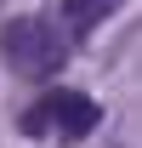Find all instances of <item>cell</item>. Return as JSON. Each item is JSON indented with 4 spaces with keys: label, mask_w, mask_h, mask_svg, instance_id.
<instances>
[{
    "label": "cell",
    "mask_w": 142,
    "mask_h": 148,
    "mask_svg": "<svg viewBox=\"0 0 142 148\" xmlns=\"http://www.w3.org/2000/svg\"><path fill=\"white\" fill-rule=\"evenodd\" d=\"M0 57L6 69L23 74V80H51L63 63H68V46L46 17H12L0 29Z\"/></svg>",
    "instance_id": "obj_1"
},
{
    "label": "cell",
    "mask_w": 142,
    "mask_h": 148,
    "mask_svg": "<svg viewBox=\"0 0 142 148\" xmlns=\"http://www.w3.org/2000/svg\"><path fill=\"white\" fill-rule=\"evenodd\" d=\"M125 0H63V17H68V29L80 40L91 34V29H102L108 17H114V12H119Z\"/></svg>",
    "instance_id": "obj_3"
},
{
    "label": "cell",
    "mask_w": 142,
    "mask_h": 148,
    "mask_svg": "<svg viewBox=\"0 0 142 148\" xmlns=\"http://www.w3.org/2000/svg\"><path fill=\"white\" fill-rule=\"evenodd\" d=\"M97 125H102V108L85 91H46L34 108L23 114V131L29 137H57V143H74V137H85Z\"/></svg>",
    "instance_id": "obj_2"
}]
</instances>
